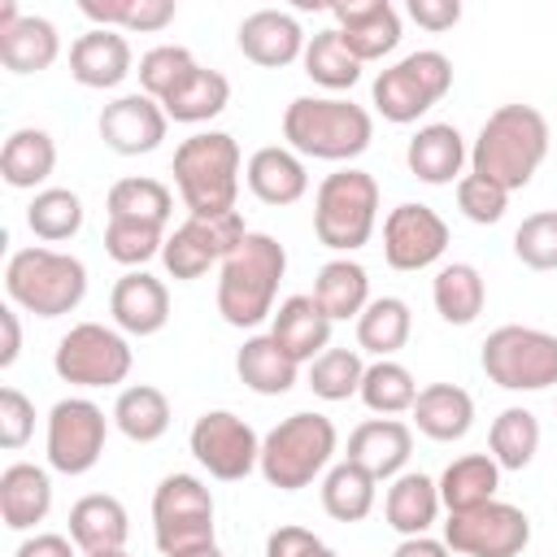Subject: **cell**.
<instances>
[{
	"mask_svg": "<svg viewBox=\"0 0 557 557\" xmlns=\"http://www.w3.org/2000/svg\"><path fill=\"white\" fill-rule=\"evenodd\" d=\"M4 292L17 309L35 318H61L74 313L87 296V265L74 252L61 248H17L4 265Z\"/></svg>",
	"mask_w": 557,
	"mask_h": 557,
	"instance_id": "obj_5",
	"label": "cell"
},
{
	"mask_svg": "<svg viewBox=\"0 0 557 557\" xmlns=\"http://www.w3.org/2000/svg\"><path fill=\"white\" fill-rule=\"evenodd\" d=\"M487 448H492V461L500 470H527L531 457L540 453V418L522 405H509L492 418V431H487Z\"/></svg>",
	"mask_w": 557,
	"mask_h": 557,
	"instance_id": "obj_40",
	"label": "cell"
},
{
	"mask_svg": "<svg viewBox=\"0 0 557 557\" xmlns=\"http://www.w3.org/2000/svg\"><path fill=\"white\" fill-rule=\"evenodd\" d=\"M83 557H131L126 548H109V553H83Z\"/></svg>",
	"mask_w": 557,
	"mask_h": 557,
	"instance_id": "obj_58",
	"label": "cell"
},
{
	"mask_svg": "<svg viewBox=\"0 0 557 557\" xmlns=\"http://www.w3.org/2000/svg\"><path fill=\"white\" fill-rule=\"evenodd\" d=\"M448 87H453V61L440 48H418L396 65L379 70L370 100L387 122L405 126V122H418L426 109H435L448 96Z\"/></svg>",
	"mask_w": 557,
	"mask_h": 557,
	"instance_id": "obj_9",
	"label": "cell"
},
{
	"mask_svg": "<svg viewBox=\"0 0 557 557\" xmlns=\"http://www.w3.org/2000/svg\"><path fill=\"white\" fill-rule=\"evenodd\" d=\"M35 431V405L17 387H0V448L17 453Z\"/></svg>",
	"mask_w": 557,
	"mask_h": 557,
	"instance_id": "obj_51",
	"label": "cell"
},
{
	"mask_svg": "<svg viewBox=\"0 0 557 557\" xmlns=\"http://www.w3.org/2000/svg\"><path fill=\"white\" fill-rule=\"evenodd\" d=\"M357 396L366 400L370 413L392 418V413H409V409H413L418 383H413V374H409L400 361L379 357L374 366H366V379H361V392H357Z\"/></svg>",
	"mask_w": 557,
	"mask_h": 557,
	"instance_id": "obj_45",
	"label": "cell"
},
{
	"mask_svg": "<svg viewBox=\"0 0 557 557\" xmlns=\"http://www.w3.org/2000/svg\"><path fill=\"white\" fill-rule=\"evenodd\" d=\"M409 17L426 30H453L461 22V0H409Z\"/></svg>",
	"mask_w": 557,
	"mask_h": 557,
	"instance_id": "obj_53",
	"label": "cell"
},
{
	"mask_svg": "<svg viewBox=\"0 0 557 557\" xmlns=\"http://www.w3.org/2000/svg\"><path fill=\"white\" fill-rule=\"evenodd\" d=\"M496 487H500V466L492 461V453H466V457L444 466L440 505L448 513H466V509H479V505L496 500Z\"/></svg>",
	"mask_w": 557,
	"mask_h": 557,
	"instance_id": "obj_33",
	"label": "cell"
},
{
	"mask_svg": "<svg viewBox=\"0 0 557 557\" xmlns=\"http://www.w3.org/2000/svg\"><path fill=\"white\" fill-rule=\"evenodd\" d=\"M409 413L426 440L453 444L474 426V396L457 383H426V387H418V400Z\"/></svg>",
	"mask_w": 557,
	"mask_h": 557,
	"instance_id": "obj_28",
	"label": "cell"
},
{
	"mask_svg": "<svg viewBox=\"0 0 557 557\" xmlns=\"http://www.w3.org/2000/svg\"><path fill=\"white\" fill-rule=\"evenodd\" d=\"M283 139L313 161H352L374 139V117L344 96H296L283 109Z\"/></svg>",
	"mask_w": 557,
	"mask_h": 557,
	"instance_id": "obj_3",
	"label": "cell"
},
{
	"mask_svg": "<svg viewBox=\"0 0 557 557\" xmlns=\"http://www.w3.org/2000/svg\"><path fill=\"white\" fill-rule=\"evenodd\" d=\"M26 226L44 244L74 239L83 231V200H78V191H70V187H44V191H35V200L26 205Z\"/></svg>",
	"mask_w": 557,
	"mask_h": 557,
	"instance_id": "obj_43",
	"label": "cell"
},
{
	"mask_svg": "<svg viewBox=\"0 0 557 557\" xmlns=\"http://www.w3.org/2000/svg\"><path fill=\"white\" fill-rule=\"evenodd\" d=\"M244 178H248V191L261 205H296L309 191V170H305L300 152H292L283 144L257 148L244 165Z\"/></svg>",
	"mask_w": 557,
	"mask_h": 557,
	"instance_id": "obj_25",
	"label": "cell"
},
{
	"mask_svg": "<svg viewBox=\"0 0 557 557\" xmlns=\"http://www.w3.org/2000/svg\"><path fill=\"white\" fill-rule=\"evenodd\" d=\"M513 257L527 270H557V209L522 218V226L513 231Z\"/></svg>",
	"mask_w": 557,
	"mask_h": 557,
	"instance_id": "obj_49",
	"label": "cell"
},
{
	"mask_svg": "<svg viewBox=\"0 0 557 557\" xmlns=\"http://www.w3.org/2000/svg\"><path fill=\"white\" fill-rule=\"evenodd\" d=\"M431 300L448 326H470L487 305V283L470 261H448L431 278Z\"/></svg>",
	"mask_w": 557,
	"mask_h": 557,
	"instance_id": "obj_35",
	"label": "cell"
},
{
	"mask_svg": "<svg viewBox=\"0 0 557 557\" xmlns=\"http://www.w3.org/2000/svg\"><path fill=\"white\" fill-rule=\"evenodd\" d=\"M235 374L248 392L257 396H283L296 387L300 379V361L287 357V348L265 331V335H252L244 339V348L235 352Z\"/></svg>",
	"mask_w": 557,
	"mask_h": 557,
	"instance_id": "obj_30",
	"label": "cell"
},
{
	"mask_svg": "<svg viewBox=\"0 0 557 557\" xmlns=\"http://www.w3.org/2000/svg\"><path fill=\"white\" fill-rule=\"evenodd\" d=\"M335 444H339V431L326 413H287L265 440H261V474L270 487L278 492H300L309 487L318 474L331 470V457H335Z\"/></svg>",
	"mask_w": 557,
	"mask_h": 557,
	"instance_id": "obj_6",
	"label": "cell"
},
{
	"mask_svg": "<svg viewBox=\"0 0 557 557\" xmlns=\"http://www.w3.org/2000/svg\"><path fill=\"white\" fill-rule=\"evenodd\" d=\"M226 104H231V83H226V74H218V70H209V65H196V70L161 100L165 117H170V122H183V126H200V122L218 117Z\"/></svg>",
	"mask_w": 557,
	"mask_h": 557,
	"instance_id": "obj_36",
	"label": "cell"
},
{
	"mask_svg": "<svg viewBox=\"0 0 557 557\" xmlns=\"http://www.w3.org/2000/svg\"><path fill=\"white\" fill-rule=\"evenodd\" d=\"M331 318L322 313V305L313 296H287L274 318H270V335L287 348L292 361H318L326 348H331Z\"/></svg>",
	"mask_w": 557,
	"mask_h": 557,
	"instance_id": "obj_26",
	"label": "cell"
},
{
	"mask_svg": "<svg viewBox=\"0 0 557 557\" xmlns=\"http://www.w3.org/2000/svg\"><path fill=\"white\" fill-rule=\"evenodd\" d=\"M165 126H170L165 109L144 91L117 96L100 109V139L122 157H144V152L161 148Z\"/></svg>",
	"mask_w": 557,
	"mask_h": 557,
	"instance_id": "obj_17",
	"label": "cell"
},
{
	"mask_svg": "<svg viewBox=\"0 0 557 557\" xmlns=\"http://www.w3.org/2000/svg\"><path fill=\"white\" fill-rule=\"evenodd\" d=\"M239 144L226 131H196L174 148V187L187 218H218L239 196Z\"/></svg>",
	"mask_w": 557,
	"mask_h": 557,
	"instance_id": "obj_4",
	"label": "cell"
},
{
	"mask_svg": "<svg viewBox=\"0 0 557 557\" xmlns=\"http://www.w3.org/2000/svg\"><path fill=\"white\" fill-rule=\"evenodd\" d=\"M200 61L187 52V48H178V44H157V48H148L144 57H139V87H144V96H152L157 104L196 70Z\"/></svg>",
	"mask_w": 557,
	"mask_h": 557,
	"instance_id": "obj_48",
	"label": "cell"
},
{
	"mask_svg": "<svg viewBox=\"0 0 557 557\" xmlns=\"http://www.w3.org/2000/svg\"><path fill=\"white\" fill-rule=\"evenodd\" d=\"M366 366L352 348H326L318 361H309V387L322 400H348L361 392Z\"/></svg>",
	"mask_w": 557,
	"mask_h": 557,
	"instance_id": "obj_47",
	"label": "cell"
},
{
	"mask_svg": "<svg viewBox=\"0 0 557 557\" xmlns=\"http://www.w3.org/2000/svg\"><path fill=\"white\" fill-rule=\"evenodd\" d=\"M483 374L505 392H544L557 383V335L505 322L483 339Z\"/></svg>",
	"mask_w": 557,
	"mask_h": 557,
	"instance_id": "obj_10",
	"label": "cell"
},
{
	"mask_svg": "<svg viewBox=\"0 0 557 557\" xmlns=\"http://www.w3.org/2000/svg\"><path fill=\"white\" fill-rule=\"evenodd\" d=\"M448 248V222L431 209V205H396L387 218H383V261L400 274H413V270H426L444 257Z\"/></svg>",
	"mask_w": 557,
	"mask_h": 557,
	"instance_id": "obj_16",
	"label": "cell"
},
{
	"mask_svg": "<svg viewBox=\"0 0 557 557\" xmlns=\"http://www.w3.org/2000/svg\"><path fill=\"white\" fill-rule=\"evenodd\" d=\"M265 557H339V553L305 527H274L265 535Z\"/></svg>",
	"mask_w": 557,
	"mask_h": 557,
	"instance_id": "obj_52",
	"label": "cell"
},
{
	"mask_svg": "<svg viewBox=\"0 0 557 557\" xmlns=\"http://www.w3.org/2000/svg\"><path fill=\"white\" fill-rule=\"evenodd\" d=\"M183 557H226V553L213 544V548H200V553H183Z\"/></svg>",
	"mask_w": 557,
	"mask_h": 557,
	"instance_id": "obj_57",
	"label": "cell"
},
{
	"mask_svg": "<svg viewBox=\"0 0 557 557\" xmlns=\"http://www.w3.org/2000/svg\"><path fill=\"white\" fill-rule=\"evenodd\" d=\"M309 296L322 305V313H326L331 322L361 318V309L370 305V274H366L361 261H352V257H335V261H326V265L318 270Z\"/></svg>",
	"mask_w": 557,
	"mask_h": 557,
	"instance_id": "obj_34",
	"label": "cell"
},
{
	"mask_svg": "<svg viewBox=\"0 0 557 557\" xmlns=\"http://www.w3.org/2000/svg\"><path fill=\"white\" fill-rule=\"evenodd\" d=\"M83 17L104 30H165L174 22V0H78Z\"/></svg>",
	"mask_w": 557,
	"mask_h": 557,
	"instance_id": "obj_44",
	"label": "cell"
},
{
	"mask_svg": "<svg viewBox=\"0 0 557 557\" xmlns=\"http://www.w3.org/2000/svg\"><path fill=\"white\" fill-rule=\"evenodd\" d=\"M405 161H409L413 178H422L431 187H448V183L461 178V165L470 161V148H466V139H461V131L453 122H426L409 139Z\"/></svg>",
	"mask_w": 557,
	"mask_h": 557,
	"instance_id": "obj_22",
	"label": "cell"
},
{
	"mask_svg": "<svg viewBox=\"0 0 557 557\" xmlns=\"http://www.w3.org/2000/svg\"><path fill=\"white\" fill-rule=\"evenodd\" d=\"M409 453H413V431L400 418H370L348 435V461H357L374 479L405 474Z\"/></svg>",
	"mask_w": 557,
	"mask_h": 557,
	"instance_id": "obj_24",
	"label": "cell"
},
{
	"mask_svg": "<svg viewBox=\"0 0 557 557\" xmlns=\"http://www.w3.org/2000/svg\"><path fill=\"white\" fill-rule=\"evenodd\" d=\"M409 331H413L409 305L400 296H374L357 318V348L374 357H392L409 344Z\"/></svg>",
	"mask_w": 557,
	"mask_h": 557,
	"instance_id": "obj_39",
	"label": "cell"
},
{
	"mask_svg": "<svg viewBox=\"0 0 557 557\" xmlns=\"http://www.w3.org/2000/svg\"><path fill=\"white\" fill-rule=\"evenodd\" d=\"M131 61L135 57H131L126 35L122 30H104V26H91L70 48V74H74V83L96 87V91L117 87L131 74Z\"/></svg>",
	"mask_w": 557,
	"mask_h": 557,
	"instance_id": "obj_23",
	"label": "cell"
},
{
	"mask_svg": "<svg viewBox=\"0 0 557 557\" xmlns=\"http://www.w3.org/2000/svg\"><path fill=\"white\" fill-rule=\"evenodd\" d=\"M305 74L318 83V87H326V91H348L357 78H361V61L348 52V44H344V35L335 30V26H326V30H318L309 44H305Z\"/></svg>",
	"mask_w": 557,
	"mask_h": 557,
	"instance_id": "obj_41",
	"label": "cell"
},
{
	"mask_svg": "<svg viewBox=\"0 0 557 557\" xmlns=\"http://www.w3.org/2000/svg\"><path fill=\"white\" fill-rule=\"evenodd\" d=\"M0 331H4V344H0V370H9L22 352V322H17V305H4L0 309Z\"/></svg>",
	"mask_w": 557,
	"mask_h": 557,
	"instance_id": "obj_55",
	"label": "cell"
},
{
	"mask_svg": "<svg viewBox=\"0 0 557 557\" xmlns=\"http://www.w3.org/2000/svg\"><path fill=\"white\" fill-rule=\"evenodd\" d=\"M379 222V183L366 170H335L318 183L313 191V235L318 244L335 248V252H357L361 244H370Z\"/></svg>",
	"mask_w": 557,
	"mask_h": 557,
	"instance_id": "obj_7",
	"label": "cell"
},
{
	"mask_svg": "<svg viewBox=\"0 0 557 557\" xmlns=\"http://www.w3.org/2000/svg\"><path fill=\"white\" fill-rule=\"evenodd\" d=\"M548 157V117L535 104H500L479 126L470 148V170L500 183L505 191H522Z\"/></svg>",
	"mask_w": 557,
	"mask_h": 557,
	"instance_id": "obj_1",
	"label": "cell"
},
{
	"mask_svg": "<svg viewBox=\"0 0 557 557\" xmlns=\"http://www.w3.org/2000/svg\"><path fill=\"white\" fill-rule=\"evenodd\" d=\"M191 457L222 483H235V479H248L257 466H261V440L257 431L231 413V409H205L196 422H191Z\"/></svg>",
	"mask_w": 557,
	"mask_h": 557,
	"instance_id": "obj_14",
	"label": "cell"
},
{
	"mask_svg": "<svg viewBox=\"0 0 557 557\" xmlns=\"http://www.w3.org/2000/svg\"><path fill=\"white\" fill-rule=\"evenodd\" d=\"M440 509H444L440 505V483L426 479V474H418V470L396 474L392 487H387V496H383V518H387V527L400 540L405 535H426Z\"/></svg>",
	"mask_w": 557,
	"mask_h": 557,
	"instance_id": "obj_31",
	"label": "cell"
},
{
	"mask_svg": "<svg viewBox=\"0 0 557 557\" xmlns=\"http://www.w3.org/2000/svg\"><path fill=\"white\" fill-rule=\"evenodd\" d=\"M161 248H165V226L126 222V218H109V226H104V252H109L117 265L144 270V261L161 257Z\"/></svg>",
	"mask_w": 557,
	"mask_h": 557,
	"instance_id": "obj_46",
	"label": "cell"
},
{
	"mask_svg": "<svg viewBox=\"0 0 557 557\" xmlns=\"http://www.w3.org/2000/svg\"><path fill=\"white\" fill-rule=\"evenodd\" d=\"M61 57V35L48 17L17 13L13 0L0 4V61L13 74H39Z\"/></svg>",
	"mask_w": 557,
	"mask_h": 557,
	"instance_id": "obj_18",
	"label": "cell"
},
{
	"mask_svg": "<svg viewBox=\"0 0 557 557\" xmlns=\"http://www.w3.org/2000/svg\"><path fill=\"white\" fill-rule=\"evenodd\" d=\"M457 209H461L470 222L492 226V222L505 218V209H509V191H505L500 183H492V178H483V174L470 170V174L457 178Z\"/></svg>",
	"mask_w": 557,
	"mask_h": 557,
	"instance_id": "obj_50",
	"label": "cell"
},
{
	"mask_svg": "<svg viewBox=\"0 0 557 557\" xmlns=\"http://www.w3.org/2000/svg\"><path fill=\"white\" fill-rule=\"evenodd\" d=\"M52 509V479L44 466L13 461L0 470V518L9 531H30Z\"/></svg>",
	"mask_w": 557,
	"mask_h": 557,
	"instance_id": "obj_27",
	"label": "cell"
},
{
	"mask_svg": "<svg viewBox=\"0 0 557 557\" xmlns=\"http://www.w3.org/2000/svg\"><path fill=\"white\" fill-rule=\"evenodd\" d=\"M213 496L196 474H165L152 492V540L165 557L213 548Z\"/></svg>",
	"mask_w": 557,
	"mask_h": 557,
	"instance_id": "obj_8",
	"label": "cell"
},
{
	"mask_svg": "<svg viewBox=\"0 0 557 557\" xmlns=\"http://www.w3.org/2000/svg\"><path fill=\"white\" fill-rule=\"evenodd\" d=\"M109 313L122 335H157L170 322V292L148 270H126L109 292Z\"/></svg>",
	"mask_w": 557,
	"mask_h": 557,
	"instance_id": "obj_21",
	"label": "cell"
},
{
	"mask_svg": "<svg viewBox=\"0 0 557 557\" xmlns=\"http://www.w3.org/2000/svg\"><path fill=\"white\" fill-rule=\"evenodd\" d=\"M104 409L87 396H65L48 409V466L61 474H87L104 453Z\"/></svg>",
	"mask_w": 557,
	"mask_h": 557,
	"instance_id": "obj_15",
	"label": "cell"
},
{
	"mask_svg": "<svg viewBox=\"0 0 557 557\" xmlns=\"http://www.w3.org/2000/svg\"><path fill=\"white\" fill-rule=\"evenodd\" d=\"M374 496H379V479L348 457L322 474V509L335 522H361L374 509Z\"/></svg>",
	"mask_w": 557,
	"mask_h": 557,
	"instance_id": "obj_38",
	"label": "cell"
},
{
	"mask_svg": "<svg viewBox=\"0 0 557 557\" xmlns=\"http://www.w3.org/2000/svg\"><path fill=\"white\" fill-rule=\"evenodd\" d=\"M74 553H78V544H74L70 535L35 531V535H26V540L17 544V553H13V557H74Z\"/></svg>",
	"mask_w": 557,
	"mask_h": 557,
	"instance_id": "obj_54",
	"label": "cell"
},
{
	"mask_svg": "<svg viewBox=\"0 0 557 557\" xmlns=\"http://www.w3.org/2000/svg\"><path fill=\"white\" fill-rule=\"evenodd\" d=\"M131 344L122 331L100 322H78L57 339L52 370L61 383L74 387H117L131 374Z\"/></svg>",
	"mask_w": 557,
	"mask_h": 557,
	"instance_id": "obj_11",
	"label": "cell"
},
{
	"mask_svg": "<svg viewBox=\"0 0 557 557\" xmlns=\"http://www.w3.org/2000/svg\"><path fill=\"white\" fill-rule=\"evenodd\" d=\"M335 30L344 35L348 52L366 65L387 57L400 44V13L387 0H357V4H331Z\"/></svg>",
	"mask_w": 557,
	"mask_h": 557,
	"instance_id": "obj_19",
	"label": "cell"
},
{
	"mask_svg": "<svg viewBox=\"0 0 557 557\" xmlns=\"http://www.w3.org/2000/svg\"><path fill=\"white\" fill-rule=\"evenodd\" d=\"M131 535V518L126 505L109 492H91L83 500H74L70 509V540L78 544V553H109V548H126Z\"/></svg>",
	"mask_w": 557,
	"mask_h": 557,
	"instance_id": "obj_29",
	"label": "cell"
},
{
	"mask_svg": "<svg viewBox=\"0 0 557 557\" xmlns=\"http://www.w3.org/2000/svg\"><path fill=\"white\" fill-rule=\"evenodd\" d=\"M235 44H239V52L252 61V65H265V70H283V65H292L296 57H305V30H300V22L292 17V13H283V9H257V13H248L244 22H239V30H235Z\"/></svg>",
	"mask_w": 557,
	"mask_h": 557,
	"instance_id": "obj_20",
	"label": "cell"
},
{
	"mask_svg": "<svg viewBox=\"0 0 557 557\" xmlns=\"http://www.w3.org/2000/svg\"><path fill=\"white\" fill-rule=\"evenodd\" d=\"M283 274H287V248L265 231H248L244 244L218 265L222 322L248 331V326L274 318V296H278Z\"/></svg>",
	"mask_w": 557,
	"mask_h": 557,
	"instance_id": "obj_2",
	"label": "cell"
},
{
	"mask_svg": "<svg viewBox=\"0 0 557 557\" xmlns=\"http://www.w3.org/2000/svg\"><path fill=\"white\" fill-rule=\"evenodd\" d=\"M109 218H126V222H152V226H165L170 222V209H174V196L161 178H144V174H131V178H117L109 187Z\"/></svg>",
	"mask_w": 557,
	"mask_h": 557,
	"instance_id": "obj_42",
	"label": "cell"
},
{
	"mask_svg": "<svg viewBox=\"0 0 557 557\" xmlns=\"http://www.w3.org/2000/svg\"><path fill=\"white\" fill-rule=\"evenodd\" d=\"M453 548L444 544V540H431V535H405L396 548H392V557H448Z\"/></svg>",
	"mask_w": 557,
	"mask_h": 557,
	"instance_id": "obj_56",
	"label": "cell"
},
{
	"mask_svg": "<svg viewBox=\"0 0 557 557\" xmlns=\"http://www.w3.org/2000/svg\"><path fill=\"white\" fill-rule=\"evenodd\" d=\"M57 170V139L44 126H17L0 148V178L17 191H30L48 183Z\"/></svg>",
	"mask_w": 557,
	"mask_h": 557,
	"instance_id": "obj_32",
	"label": "cell"
},
{
	"mask_svg": "<svg viewBox=\"0 0 557 557\" xmlns=\"http://www.w3.org/2000/svg\"><path fill=\"white\" fill-rule=\"evenodd\" d=\"M113 422L135 444H157L170 431V396L152 383H131L113 400Z\"/></svg>",
	"mask_w": 557,
	"mask_h": 557,
	"instance_id": "obj_37",
	"label": "cell"
},
{
	"mask_svg": "<svg viewBox=\"0 0 557 557\" xmlns=\"http://www.w3.org/2000/svg\"><path fill=\"white\" fill-rule=\"evenodd\" d=\"M444 544L461 557H522L531 544V518L509 500H487L466 513H448Z\"/></svg>",
	"mask_w": 557,
	"mask_h": 557,
	"instance_id": "obj_12",
	"label": "cell"
},
{
	"mask_svg": "<svg viewBox=\"0 0 557 557\" xmlns=\"http://www.w3.org/2000/svg\"><path fill=\"white\" fill-rule=\"evenodd\" d=\"M248 226H244V213L231 209V213H218V218H187L183 226H174L165 235V248H161V261L170 270V278H200L209 265H222L239 244H244Z\"/></svg>",
	"mask_w": 557,
	"mask_h": 557,
	"instance_id": "obj_13",
	"label": "cell"
}]
</instances>
